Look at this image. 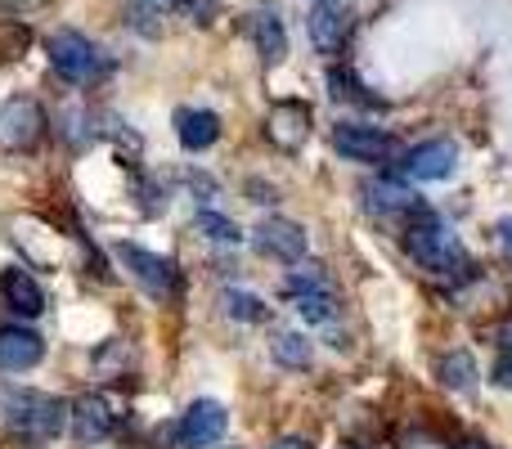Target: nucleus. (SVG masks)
Instances as JSON below:
<instances>
[{
  "label": "nucleus",
  "mask_w": 512,
  "mask_h": 449,
  "mask_svg": "<svg viewBox=\"0 0 512 449\" xmlns=\"http://www.w3.org/2000/svg\"><path fill=\"white\" fill-rule=\"evenodd\" d=\"M0 414H5L9 432L23 436V441H54L72 423V405H63L59 396H45V391H27V387H9L0 396Z\"/></svg>",
  "instance_id": "obj_1"
},
{
  "label": "nucleus",
  "mask_w": 512,
  "mask_h": 449,
  "mask_svg": "<svg viewBox=\"0 0 512 449\" xmlns=\"http://www.w3.org/2000/svg\"><path fill=\"white\" fill-rule=\"evenodd\" d=\"M495 229H499V247H504V261H508V270H512V216H504V221H499Z\"/></svg>",
  "instance_id": "obj_27"
},
{
  "label": "nucleus",
  "mask_w": 512,
  "mask_h": 449,
  "mask_svg": "<svg viewBox=\"0 0 512 449\" xmlns=\"http://www.w3.org/2000/svg\"><path fill=\"white\" fill-rule=\"evenodd\" d=\"M328 86H333V99L337 104H360V108H382L378 95H369V86H364L355 72H342V68H328Z\"/></svg>",
  "instance_id": "obj_19"
},
{
  "label": "nucleus",
  "mask_w": 512,
  "mask_h": 449,
  "mask_svg": "<svg viewBox=\"0 0 512 449\" xmlns=\"http://www.w3.org/2000/svg\"><path fill=\"white\" fill-rule=\"evenodd\" d=\"M252 243H256V252L270 256V261H301V256H306V229L297 221H288V216H265V221L252 229Z\"/></svg>",
  "instance_id": "obj_10"
},
{
  "label": "nucleus",
  "mask_w": 512,
  "mask_h": 449,
  "mask_svg": "<svg viewBox=\"0 0 512 449\" xmlns=\"http://www.w3.org/2000/svg\"><path fill=\"white\" fill-rule=\"evenodd\" d=\"M221 306L230 319H239V324H261L265 319V301L252 297V292H239V288H225L221 292Z\"/></svg>",
  "instance_id": "obj_22"
},
{
  "label": "nucleus",
  "mask_w": 512,
  "mask_h": 449,
  "mask_svg": "<svg viewBox=\"0 0 512 449\" xmlns=\"http://www.w3.org/2000/svg\"><path fill=\"white\" fill-rule=\"evenodd\" d=\"M153 5H176V0H153Z\"/></svg>",
  "instance_id": "obj_29"
},
{
  "label": "nucleus",
  "mask_w": 512,
  "mask_h": 449,
  "mask_svg": "<svg viewBox=\"0 0 512 449\" xmlns=\"http://www.w3.org/2000/svg\"><path fill=\"white\" fill-rule=\"evenodd\" d=\"M117 261L126 265V274H131V279L140 283L149 297L167 301V297H176V292H180V270H176V261H167V256L149 252V247H140V243H117Z\"/></svg>",
  "instance_id": "obj_5"
},
{
  "label": "nucleus",
  "mask_w": 512,
  "mask_h": 449,
  "mask_svg": "<svg viewBox=\"0 0 512 449\" xmlns=\"http://www.w3.org/2000/svg\"><path fill=\"white\" fill-rule=\"evenodd\" d=\"M297 310L306 324H328V319H337V301H333V292H324V288L297 292Z\"/></svg>",
  "instance_id": "obj_23"
},
{
  "label": "nucleus",
  "mask_w": 512,
  "mask_h": 449,
  "mask_svg": "<svg viewBox=\"0 0 512 449\" xmlns=\"http://www.w3.org/2000/svg\"><path fill=\"white\" fill-rule=\"evenodd\" d=\"M243 32H248V41L256 45V54H261L270 68L288 59V32H283L274 9H252V14L243 18Z\"/></svg>",
  "instance_id": "obj_15"
},
{
  "label": "nucleus",
  "mask_w": 512,
  "mask_h": 449,
  "mask_svg": "<svg viewBox=\"0 0 512 449\" xmlns=\"http://www.w3.org/2000/svg\"><path fill=\"white\" fill-rule=\"evenodd\" d=\"M495 382L512 391V342L504 346V351H499V360H495Z\"/></svg>",
  "instance_id": "obj_25"
},
{
  "label": "nucleus",
  "mask_w": 512,
  "mask_h": 449,
  "mask_svg": "<svg viewBox=\"0 0 512 449\" xmlns=\"http://www.w3.org/2000/svg\"><path fill=\"white\" fill-rule=\"evenodd\" d=\"M351 27H355V14L342 5V0H315V9H310V18H306L310 45H315L319 54H328V59L346 50Z\"/></svg>",
  "instance_id": "obj_7"
},
{
  "label": "nucleus",
  "mask_w": 512,
  "mask_h": 449,
  "mask_svg": "<svg viewBox=\"0 0 512 449\" xmlns=\"http://www.w3.org/2000/svg\"><path fill=\"white\" fill-rule=\"evenodd\" d=\"M333 149L342 153L346 162H369V167H387L396 162V140L378 126H360V122H342L333 131Z\"/></svg>",
  "instance_id": "obj_6"
},
{
  "label": "nucleus",
  "mask_w": 512,
  "mask_h": 449,
  "mask_svg": "<svg viewBox=\"0 0 512 449\" xmlns=\"http://www.w3.org/2000/svg\"><path fill=\"white\" fill-rule=\"evenodd\" d=\"M45 54H50V68L63 81H72V86H95V81H104L113 72V59L86 32H77V27H59L45 41Z\"/></svg>",
  "instance_id": "obj_3"
},
{
  "label": "nucleus",
  "mask_w": 512,
  "mask_h": 449,
  "mask_svg": "<svg viewBox=\"0 0 512 449\" xmlns=\"http://www.w3.org/2000/svg\"><path fill=\"white\" fill-rule=\"evenodd\" d=\"M45 108L32 95H14L0 104V153H36L45 140Z\"/></svg>",
  "instance_id": "obj_4"
},
{
  "label": "nucleus",
  "mask_w": 512,
  "mask_h": 449,
  "mask_svg": "<svg viewBox=\"0 0 512 449\" xmlns=\"http://www.w3.org/2000/svg\"><path fill=\"white\" fill-rule=\"evenodd\" d=\"M50 0H0V9L5 14H32V9H45Z\"/></svg>",
  "instance_id": "obj_26"
},
{
  "label": "nucleus",
  "mask_w": 512,
  "mask_h": 449,
  "mask_svg": "<svg viewBox=\"0 0 512 449\" xmlns=\"http://www.w3.org/2000/svg\"><path fill=\"white\" fill-rule=\"evenodd\" d=\"M32 45V27L23 18H0V63H18Z\"/></svg>",
  "instance_id": "obj_21"
},
{
  "label": "nucleus",
  "mask_w": 512,
  "mask_h": 449,
  "mask_svg": "<svg viewBox=\"0 0 512 449\" xmlns=\"http://www.w3.org/2000/svg\"><path fill=\"white\" fill-rule=\"evenodd\" d=\"M265 140L279 153H301L310 140V104L301 99H279L265 117Z\"/></svg>",
  "instance_id": "obj_8"
},
{
  "label": "nucleus",
  "mask_w": 512,
  "mask_h": 449,
  "mask_svg": "<svg viewBox=\"0 0 512 449\" xmlns=\"http://www.w3.org/2000/svg\"><path fill=\"white\" fill-rule=\"evenodd\" d=\"M176 135L189 153H203L221 140V117L212 108H180L176 113Z\"/></svg>",
  "instance_id": "obj_17"
},
{
  "label": "nucleus",
  "mask_w": 512,
  "mask_h": 449,
  "mask_svg": "<svg viewBox=\"0 0 512 449\" xmlns=\"http://www.w3.org/2000/svg\"><path fill=\"white\" fill-rule=\"evenodd\" d=\"M198 229H203L207 238H216V243H239V225L234 221H225V216H216V212H198Z\"/></svg>",
  "instance_id": "obj_24"
},
{
  "label": "nucleus",
  "mask_w": 512,
  "mask_h": 449,
  "mask_svg": "<svg viewBox=\"0 0 512 449\" xmlns=\"http://www.w3.org/2000/svg\"><path fill=\"white\" fill-rule=\"evenodd\" d=\"M117 427V409L108 396H99V391H90V396H81L77 405H72V436H77L81 445H95V441H108Z\"/></svg>",
  "instance_id": "obj_11"
},
{
  "label": "nucleus",
  "mask_w": 512,
  "mask_h": 449,
  "mask_svg": "<svg viewBox=\"0 0 512 449\" xmlns=\"http://www.w3.org/2000/svg\"><path fill=\"white\" fill-rule=\"evenodd\" d=\"M436 378H441L450 391H459V396H472L481 373H477V360H472L468 351H454V355H445V360L436 364Z\"/></svg>",
  "instance_id": "obj_18"
},
{
  "label": "nucleus",
  "mask_w": 512,
  "mask_h": 449,
  "mask_svg": "<svg viewBox=\"0 0 512 449\" xmlns=\"http://www.w3.org/2000/svg\"><path fill=\"white\" fill-rule=\"evenodd\" d=\"M270 449H310V445L301 441V436H283V441H274Z\"/></svg>",
  "instance_id": "obj_28"
},
{
  "label": "nucleus",
  "mask_w": 512,
  "mask_h": 449,
  "mask_svg": "<svg viewBox=\"0 0 512 449\" xmlns=\"http://www.w3.org/2000/svg\"><path fill=\"white\" fill-rule=\"evenodd\" d=\"M364 207H369L373 216H409L418 212V198L409 185H400V180H369L364 185Z\"/></svg>",
  "instance_id": "obj_16"
},
{
  "label": "nucleus",
  "mask_w": 512,
  "mask_h": 449,
  "mask_svg": "<svg viewBox=\"0 0 512 449\" xmlns=\"http://www.w3.org/2000/svg\"><path fill=\"white\" fill-rule=\"evenodd\" d=\"M270 355H274V364H283V369H310V342L297 333H274Z\"/></svg>",
  "instance_id": "obj_20"
},
{
  "label": "nucleus",
  "mask_w": 512,
  "mask_h": 449,
  "mask_svg": "<svg viewBox=\"0 0 512 449\" xmlns=\"http://www.w3.org/2000/svg\"><path fill=\"white\" fill-rule=\"evenodd\" d=\"M405 252L414 256L423 270L441 274V279H468L472 274V256H468V247H463V238L454 234V229H445L441 221H432V216H418V221L409 225Z\"/></svg>",
  "instance_id": "obj_2"
},
{
  "label": "nucleus",
  "mask_w": 512,
  "mask_h": 449,
  "mask_svg": "<svg viewBox=\"0 0 512 449\" xmlns=\"http://www.w3.org/2000/svg\"><path fill=\"white\" fill-rule=\"evenodd\" d=\"M454 167H459V149L450 140H427L418 149L405 153V176L409 180H450Z\"/></svg>",
  "instance_id": "obj_12"
},
{
  "label": "nucleus",
  "mask_w": 512,
  "mask_h": 449,
  "mask_svg": "<svg viewBox=\"0 0 512 449\" xmlns=\"http://www.w3.org/2000/svg\"><path fill=\"white\" fill-rule=\"evenodd\" d=\"M225 427H230V414H225L221 400H194L176 427V441H180V449H207L221 441Z\"/></svg>",
  "instance_id": "obj_9"
},
{
  "label": "nucleus",
  "mask_w": 512,
  "mask_h": 449,
  "mask_svg": "<svg viewBox=\"0 0 512 449\" xmlns=\"http://www.w3.org/2000/svg\"><path fill=\"white\" fill-rule=\"evenodd\" d=\"M45 360V342L41 333L23 324H5L0 328V373H23V369H36Z\"/></svg>",
  "instance_id": "obj_13"
},
{
  "label": "nucleus",
  "mask_w": 512,
  "mask_h": 449,
  "mask_svg": "<svg viewBox=\"0 0 512 449\" xmlns=\"http://www.w3.org/2000/svg\"><path fill=\"white\" fill-rule=\"evenodd\" d=\"M0 301L23 319L45 315V288L23 270V265H5V270H0Z\"/></svg>",
  "instance_id": "obj_14"
}]
</instances>
